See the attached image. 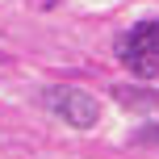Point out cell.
<instances>
[{"mask_svg": "<svg viewBox=\"0 0 159 159\" xmlns=\"http://www.w3.org/2000/svg\"><path fill=\"white\" fill-rule=\"evenodd\" d=\"M113 96H117V105H126V109H155L159 105V92H143V88H130V84H117Z\"/></svg>", "mask_w": 159, "mask_h": 159, "instance_id": "3957f363", "label": "cell"}, {"mask_svg": "<svg viewBox=\"0 0 159 159\" xmlns=\"http://www.w3.org/2000/svg\"><path fill=\"white\" fill-rule=\"evenodd\" d=\"M113 50H117V63L130 67L134 75H143V80L159 75V17L134 25V30H126Z\"/></svg>", "mask_w": 159, "mask_h": 159, "instance_id": "6da1fadb", "label": "cell"}, {"mask_svg": "<svg viewBox=\"0 0 159 159\" xmlns=\"http://www.w3.org/2000/svg\"><path fill=\"white\" fill-rule=\"evenodd\" d=\"M138 143H143V147H159V121H151V126L138 130Z\"/></svg>", "mask_w": 159, "mask_h": 159, "instance_id": "277c9868", "label": "cell"}, {"mask_svg": "<svg viewBox=\"0 0 159 159\" xmlns=\"http://www.w3.org/2000/svg\"><path fill=\"white\" fill-rule=\"evenodd\" d=\"M42 109H50L59 121H67V126H75V130H92L96 121H101V101L88 96L84 88H67V84L42 88Z\"/></svg>", "mask_w": 159, "mask_h": 159, "instance_id": "7a4b0ae2", "label": "cell"}]
</instances>
